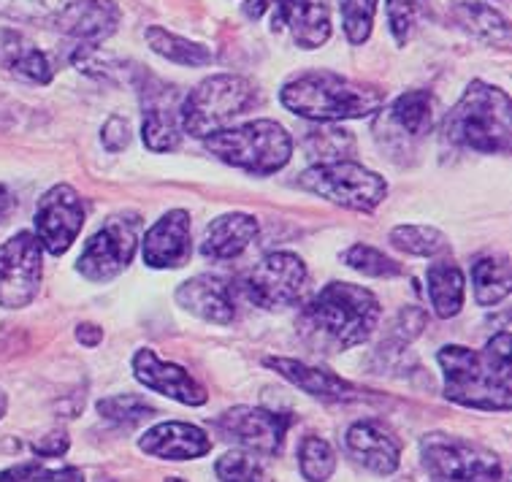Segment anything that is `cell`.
Masks as SVG:
<instances>
[{
  "label": "cell",
  "mask_w": 512,
  "mask_h": 482,
  "mask_svg": "<svg viewBox=\"0 0 512 482\" xmlns=\"http://www.w3.org/2000/svg\"><path fill=\"white\" fill-rule=\"evenodd\" d=\"M437 361L445 374V396L450 401L485 412H507L512 407L510 331H499L483 353L447 344L437 353Z\"/></svg>",
  "instance_id": "6da1fadb"
},
{
  "label": "cell",
  "mask_w": 512,
  "mask_h": 482,
  "mask_svg": "<svg viewBox=\"0 0 512 482\" xmlns=\"http://www.w3.org/2000/svg\"><path fill=\"white\" fill-rule=\"evenodd\" d=\"M280 101L304 120L342 122L380 112L385 93L374 84L353 82L334 71H307L282 87Z\"/></svg>",
  "instance_id": "7a4b0ae2"
},
{
  "label": "cell",
  "mask_w": 512,
  "mask_h": 482,
  "mask_svg": "<svg viewBox=\"0 0 512 482\" xmlns=\"http://www.w3.org/2000/svg\"><path fill=\"white\" fill-rule=\"evenodd\" d=\"M382 306L372 290L350 282H331L304 309V325L334 350L364 344L380 323Z\"/></svg>",
  "instance_id": "3957f363"
},
{
  "label": "cell",
  "mask_w": 512,
  "mask_h": 482,
  "mask_svg": "<svg viewBox=\"0 0 512 482\" xmlns=\"http://www.w3.org/2000/svg\"><path fill=\"white\" fill-rule=\"evenodd\" d=\"M445 139L483 155H507L512 147L510 95L494 84H469L445 117Z\"/></svg>",
  "instance_id": "277c9868"
},
{
  "label": "cell",
  "mask_w": 512,
  "mask_h": 482,
  "mask_svg": "<svg viewBox=\"0 0 512 482\" xmlns=\"http://www.w3.org/2000/svg\"><path fill=\"white\" fill-rule=\"evenodd\" d=\"M204 141L215 158L255 177L277 174L288 166L293 155L290 133L274 120H255L244 122L239 128H223Z\"/></svg>",
  "instance_id": "5b68a950"
},
{
  "label": "cell",
  "mask_w": 512,
  "mask_h": 482,
  "mask_svg": "<svg viewBox=\"0 0 512 482\" xmlns=\"http://www.w3.org/2000/svg\"><path fill=\"white\" fill-rule=\"evenodd\" d=\"M258 103V90L250 79L233 74L209 76L187 95L179 112L182 133L209 139L217 130L228 128L236 117L250 112Z\"/></svg>",
  "instance_id": "8992f818"
},
{
  "label": "cell",
  "mask_w": 512,
  "mask_h": 482,
  "mask_svg": "<svg viewBox=\"0 0 512 482\" xmlns=\"http://www.w3.org/2000/svg\"><path fill=\"white\" fill-rule=\"evenodd\" d=\"M420 458L431 482H499L502 461L494 450L450 434H426Z\"/></svg>",
  "instance_id": "52a82bcc"
},
{
  "label": "cell",
  "mask_w": 512,
  "mask_h": 482,
  "mask_svg": "<svg viewBox=\"0 0 512 482\" xmlns=\"http://www.w3.org/2000/svg\"><path fill=\"white\" fill-rule=\"evenodd\" d=\"M301 187L353 212H372L385 201L388 182L353 160L317 163L301 174Z\"/></svg>",
  "instance_id": "ba28073f"
},
{
  "label": "cell",
  "mask_w": 512,
  "mask_h": 482,
  "mask_svg": "<svg viewBox=\"0 0 512 482\" xmlns=\"http://www.w3.org/2000/svg\"><path fill=\"white\" fill-rule=\"evenodd\" d=\"M141 217L133 212L114 214L87 239L76 269L90 282H109L131 266L139 250Z\"/></svg>",
  "instance_id": "9c48e42d"
},
{
  "label": "cell",
  "mask_w": 512,
  "mask_h": 482,
  "mask_svg": "<svg viewBox=\"0 0 512 482\" xmlns=\"http://www.w3.org/2000/svg\"><path fill=\"white\" fill-rule=\"evenodd\" d=\"M244 14L261 19L269 14L271 30H288L301 49H317L331 38V11L323 0H247Z\"/></svg>",
  "instance_id": "30bf717a"
},
{
  "label": "cell",
  "mask_w": 512,
  "mask_h": 482,
  "mask_svg": "<svg viewBox=\"0 0 512 482\" xmlns=\"http://www.w3.org/2000/svg\"><path fill=\"white\" fill-rule=\"evenodd\" d=\"M290 423H293L290 415L261 407L225 409L223 415H217L212 420V426L225 442L239 445L242 450H250V453L266 455V458H274V455L282 453Z\"/></svg>",
  "instance_id": "8fae6325"
},
{
  "label": "cell",
  "mask_w": 512,
  "mask_h": 482,
  "mask_svg": "<svg viewBox=\"0 0 512 482\" xmlns=\"http://www.w3.org/2000/svg\"><path fill=\"white\" fill-rule=\"evenodd\" d=\"M307 285V266L293 252H269L244 277L242 290L255 306L282 309L296 304Z\"/></svg>",
  "instance_id": "7c38bea8"
},
{
  "label": "cell",
  "mask_w": 512,
  "mask_h": 482,
  "mask_svg": "<svg viewBox=\"0 0 512 482\" xmlns=\"http://www.w3.org/2000/svg\"><path fill=\"white\" fill-rule=\"evenodd\" d=\"M41 252L36 233L30 231H19L0 244V306L22 309L36 298L44 274Z\"/></svg>",
  "instance_id": "4fadbf2b"
},
{
  "label": "cell",
  "mask_w": 512,
  "mask_h": 482,
  "mask_svg": "<svg viewBox=\"0 0 512 482\" xmlns=\"http://www.w3.org/2000/svg\"><path fill=\"white\" fill-rule=\"evenodd\" d=\"M36 239L49 255H63L71 250L84 225V204L71 185H55L36 209Z\"/></svg>",
  "instance_id": "5bb4252c"
},
{
  "label": "cell",
  "mask_w": 512,
  "mask_h": 482,
  "mask_svg": "<svg viewBox=\"0 0 512 482\" xmlns=\"http://www.w3.org/2000/svg\"><path fill=\"white\" fill-rule=\"evenodd\" d=\"M133 377L144 388L179 401L185 407H204L206 401H209V393L204 390V385L193 380L187 374V369H182L177 363L163 361V358H158L155 350H147V347L133 355Z\"/></svg>",
  "instance_id": "9a60e30c"
},
{
  "label": "cell",
  "mask_w": 512,
  "mask_h": 482,
  "mask_svg": "<svg viewBox=\"0 0 512 482\" xmlns=\"http://www.w3.org/2000/svg\"><path fill=\"white\" fill-rule=\"evenodd\" d=\"M434 128V95L429 90H410L377 117V133L385 144H412L429 136Z\"/></svg>",
  "instance_id": "2e32d148"
},
{
  "label": "cell",
  "mask_w": 512,
  "mask_h": 482,
  "mask_svg": "<svg viewBox=\"0 0 512 482\" xmlns=\"http://www.w3.org/2000/svg\"><path fill=\"white\" fill-rule=\"evenodd\" d=\"M141 258L149 269H179L190 258V214L171 209L141 239Z\"/></svg>",
  "instance_id": "e0dca14e"
},
{
  "label": "cell",
  "mask_w": 512,
  "mask_h": 482,
  "mask_svg": "<svg viewBox=\"0 0 512 482\" xmlns=\"http://www.w3.org/2000/svg\"><path fill=\"white\" fill-rule=\"evenodd\" d=\"M266 366L274 369L280 377L304 390L309 396L320 401H331V404H347V401H361L364 390L353 385V382L342 380L334 371L323 369V366H312V363L293 361V358H266Z\"/></svg>",
  "instance_id": "ac0fdd59"
},
{
  "label": "cell",
  "mask_w": 512,
  "mask_h": 482,
  "mask_svg": "<svg viewBox=\"0 0 512 482\" xmlns=\"http://www.w3.org/2000/svg\"><path fill=\"white\" fill-rule=\"evenodd\" d=\"M120 9L114 0H71L66 9H60L52 17L55 28L66 36L98 44L120 28Z\"/></svg>",
  "instance_id": "d6986e66"
},
{
  "label": "cell",
  "mask_w": 512,
  "mask_h": 482,
  "mask_svg": "<svg viewBox=\"0 0 512 482\" xmlns=\"http://www.w3.org/2000/svg\"><path fill=\"white\" fill-rule=\"evenodd\" d=\"M139 450L163 461H193V458H204L212 450V439L206 436L204 428L171 420L144 431Z\"/></svg>",
  "instance_id": "ffe728a7"
},
{
  "label": "cell",
  "mask_w": 512,
  "mask_h": 482,
  "mask_svg": "<svg viewBox=\"0 0 512 482\" xmlns=\"http://www.w3.org/2000/svg\"><path fill=\"white\" fill-rule=\"evenodd\" d=\"M347 450L364 469L382 474V477L396 472L401 464L399 439L377 420L353 423L347 431Z\"/></svg>",
  "instance_id": "44dd1931"
},
{
  "label": "cell",
  "mask_w": 512,
  "mask_h": 482,
  "mask_svg": "<svg viewBox=\"0 0 512 482\" xmlns=\"http://www.w3.org/2000/svg\"><path fill=\"white\" fill-rule=\"evenodd\" d=\"M177 304L190 315L215 325H228L236 317L231 285L212 274H201V277L182 282L177 290Z\"/></svg>",
  "instance_id": "7402d4cb"
},
{
  "label": "cell",
  "mask_w": 512,
  "mask_h": 482,
  "mask_svg": "<svg viewBox=\"0 0 512 482\" xmlns=\"http://www.w3.org/2000/svg\"><path fill=\"white\" fill-rule=\"evenodd\" d=\"M258 220L252 214L231 212L217 217L206 225L201 239V255L209 260H233L239 258L252 241L258 239Z\"/></svg>",
  "instance_id": "603a6c76"
},
{
  "label": "cell",
  "mask_w": 512,
  "mask_h": 482,
  "mask_svg": "<svg viewBox=\"0 0 512 482\" xmlns=\"http://www.w3.org/2000/svg\"><path fill=\"white\" fill-rule=\"evenodd\" d=\"M0 68L30 84H49L55 76L49 57L14 30H0Z\"/></svg>",
  "instance_id": "cb8c5ba5"
},
{
  "label": "cell",
  "mask_w": 512,
  "mask_h": 482,
  "mask_svg": "<svg viewBox=\"0 0 512 482\" xmlns=\"http://www.w3.org/2000/svg\"><path fill=\"white\" fill-rule=\"evenodd\" d=\"M426 288H429L431 306H434V312L442 320L456 317L464 309L466 279L464 271L458 269L453 260L431 263L429 271H426Z\"/></svg>",
  "instance_id": "d4e9b609"
},
{
  "label": "cell",
  "mask_w": 512,
  "mask_h": 482,
  "mask_svg": "<svg viewBox=\"0 0 512 482\" xmlns=\"http://www.w3.org/2000/svg\"><path fill=\"white\" fill-rule=\"evenodd\" d=\"M475 301L480 306L502 304L512 290V271L507 258H480L472 266Z\"/></svg>",
  "instance_id": "484cf974"
},
{
  "label": "cell",
  "mask_w": 512,
  "mask_h": 482,
  "mask_svg": "<svg viewBox=\"0 0 512 482\" xmlns=\"http://www.w3.org/2000/svg\"><path fill=\"white\" fill-rule=\"evenodd\" d=\"M147 44L155 55L166 57L171 63L177 65H190V68H201V65H209L215 60L212 49L204 47V44H196V41H187L182 36H174L163 28H147Z\"/></svg>",
  "instance_id": "4316f807"
},
{
  "label": "cell",
  "mask_w": 512,
  "mask_h": 482,
  "mask_svg": "<svg viewBox=\"0 0 512 482\" xmlns=\"http://www.w3.org/2000/svg\"><path fill=\"white\" fill-rule=\"evenodd\" d=\"M456 17L472 36L491 41V44H499V47L510 44V22L499 11L491 9V6H483V3H458Z\"/></svg>",
  "instance_id": "83f0119b"
},
{
  "label": "cell",
  "mask_w": 512,
  "mask_h": 482,
  "mask_svg": "<svg viewBox=\"0 0 512 482\" xmlns=\"http://www.w3.org/2000/svg\"><path fill=\"white\" fill-rule=\"evenodd\" d=\"M304 149H307L317 163H334V160H347L355 152L353 133L339 125L328 122L326 128L309 130L304 136Z\"/></svg>",
  "instance_id": "f1b7e54d"
},
{
  "label": "cell",
  "mask_w": 512,
  "mask_h": 482,
  "mask_svg": "<svg viewBox=\"0 0 512 482\" xmlns=\"http://www.w3.org/2000/svg\"><path fill=\"white\" fill-rule=\"evenodd\" d=\"M391 244L396 250L418 258H434L447 250V236L429 225H399L391 231Z\"/></svg>",
  "instance_id": "f546056e"
},
{
  "label": "cell",
  "mask_w": 512,
  "mask_h": 482,
  "mask_svg": "<svg viewBox=\"0 0 512 482\" xmlns=\"http://www.w3.org/2000/svg\"><path fill=\"white\" fill-rule=\"evenodd\" d=\"M298 469L307 482H328L336 472V453L320 436H304L298 445Z\"/></svg>",
  "instance_id": "4dcf8cb0"
},
{
  "label": "cell",
  "mask_w": 512,
  "mask_h": 482,
  "mask_svg": "<svg viewBox=\"0 0 512 482\" xmlns=\"http://www.w3.org/2000/svg\"><path fill=\"white\" fill-rule=\"evenodd\" d=\"M220 482H274L263 458L250 450H231L215 466Z\"/></svg>",
  "instance_id": "1f68e13d"
},
{
  "label": "cell",
  "mask_w": 512,
  "mask_h": 482,
  "mask_svg": "<svg viewBox=\"0 0 512 482\" xmlns=\"http://www.w3.org/2000/svg\"><path fill=\"white\" fill-rule=\"evenodd\" d=\"M141 139L152 152H174L182 141V125L160 106H152L141 122Z\"/></svg>",
  "instance_id": "d6a6232c"
},
{
  "label": "cell",
  "mask_w": 512,
  "mask_h": 482,
  "mask_svg": "<svg viewBox=\"0 0 512 482\" xmlns=\"http://www.w3.org/2000/svg\"><path fill=\"white\" fill-rule=\"evenodd\" d=\"M98 415L109 423H117V426L133 428L144 420L155 418V407L147 404L141 396L122 393V396H109V399L98 401Z\"/></svg>",
  "instance_id": "836d02e7"
},
{
  "label": "cell",
  "mask_w": 512,
  "mask_h": 482,
  "mask_svg": "<svg viewBox=\"0 0 512 482\" xmlns=\"http://www.w3.org/2000/svg\"><path fill=\"white\" fill-rule=\"evenodd\" d=\"M377 3L380 0H339V11H342V28L350 44H364L369 33H372L374 14H377Z\"/></svg>",
  "instance_id": "e575fe53"
},
{
  "label": "cell",
  "mask_w": 512,
  "mask_h": 482,
  "mask_svg": "<svg viewBox=\"0 0 512 482\" xmlns=\"http://www.w3.org/2000/svg\"><path fill=\"white\" fill-rule=\"evenodd\" d=\"M347 266L355 271H361L366 277H399L401 266L388 255H382L380 250H374L369 244H353L350 250L342 255Z\"/></svg>",
  "instance_id": "d590c367"
},
{
  "label": "cell",
  "mask_w": 512,
  "mask_h": 482,
  "mask_svg": "<svg viewBox=\"0 0 512 482\" xmlns=\"http://www.w3.org/2000/svg\"><path fill=\"white\" fill-rule=\"evenodd\" d=\"M385 14H388V25H391L396 44L404 47L426 14V0H388Z\"/></svg>",
  "instance_id": "8d00e7d4"
},
{
  "label": "cell",
  "mask_w": 512,
  "mask_h": 482,
  "mask_svg": "<svg viewBox=\"0 0 512 482\" xmlns=\"http://www.w3.org/2000/svg\"><path fill=\"white\" fill-rule=\"evenodd\" d=\"M68 3L71 0H0V17L19 19V22L52 19Z\"/></svg>",
  "instance_id": "74e56055"
},
{
  "label": "cell",
  "mask_w": 512,
  "mask_h": 482,
  "mask_svg": "<svg viewBox=\"0 0 512 482\" xmlns=\"http://www.w3.org/2000/svg\"><path fill=\"white\" fill-rule=\"evenodd\" d=\"M101 141L109 152H120V149L128 147L131 144V125H128V120L112 117V120L103 125Z\"/></svg>",
  "instance_id": "f35d334b"
},
{
  "label": "cell",
  "mask_w": 512,
  "mask_h": 482,
  "mask_svg": "<svg viewBox=\"0 0 512 482\" xmlns=\"http://www.w3.org/2000/svg\"><path fill=\"white\" fill-rule=\"evenodd\" d=\"M68 434L66 431H52V434L41 436L33 442V453L41 455V458H57V455L68 453Z\"/></svg>",
  "instance_id": "ab89813d"
},
{
  "label": "cell",
  "mask_w": 512,
  "mask_h": 482,
  "mask_svg": "<svg viewBox=\"0 0 512 482\" xmlns=\"http://www.w3.org/2000/svg\"><path fill=\"white\" fill-rule=\"evenodd\" d=\"M30 482H84V474L76 466H63V469H44L41 466Z\"/></svg>",
  "instance_id": "60d3db41"
},
{
  "label": "cell",
  "mask_w": 512,
  "mask_h": 482,
  "mask_svg": "<svg viewBox=\"0 0 512 482\" xmlns=\"http://www.w3.org/2000/svg\"><path fill=\"white\" fill-rule=\"evenodd\" d=\"M38 469H41V464H38V461H28V464L11 466V469H3V472H0V482H30Z\"/></svg>",
  "instance_id": "b9f144b4"
},
{
  "label": "cell",
  "mask_w": 512,
  "mask_h": 482,
  "mask_svg": "<svg viewBox=\"0 0 512 482\" xmlns=\"http://www.w3.org/2000/svg\"><path fill=\"white\" fill-rule=\"evenodd\" d=\"M76 339H79L84 347H98L103 339V331L93 323H82L79 328H76Z\"/></svg>",
  "instance_id": "7bdbcfd3"
},
{
  "label": "cell",
  "mask_w": 512,
  "mask_h": 482,
  "mask_svg": "<svg viewBox=\"0 0 512 482\" xmlns=\"http://www.w3.org/2000/svg\"><path fill=\"white\" fill-rule=\"evenodd\" d=\"M17 209V201H14V195L9 193V187L0 185V223H6L11 214Z\"/></svg>",
  "instance_id": "ee69618b"
},
{
  "label": "cell",
  "mask_w": 512,
  "mask_h": 482,
  "mask_svg": "<svg viewBox=\"0 0 512 482\" xmlns=\"http://www.w3.org/2000/svg\"><path fill=\"white\" fill-rule=\"evenodd\" d=\"M6 409H9V399H6V393L0 390V418L6 415Z\"/></svg>",
  "instance_id": "f6af8a7d"
},
{
  "label": "cell",
  "mask_w": 512,
  "mask_h": 482,
  "mask_svg": "<svg viewBox=\"0 0 512 482\" xmlns=\"http://www.w3.org/2000/svg\"><path fill=\"white\" fill-rule=\"evenodd\" d=\"M166 482H179V477H168Z\"/></svg>",
  "instance_id": "bcb514c9"
}]
</instances>
